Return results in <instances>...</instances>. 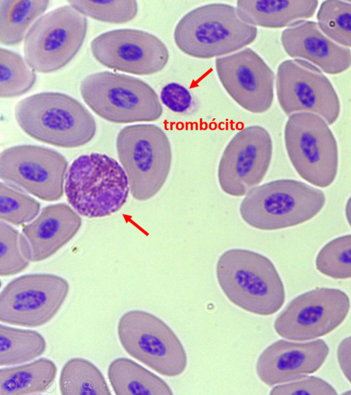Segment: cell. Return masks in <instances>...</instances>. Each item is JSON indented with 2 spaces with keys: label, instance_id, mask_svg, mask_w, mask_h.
Returning <instances> with one entry per match:
<instances>
[{
  "label": "cell",
  "instance_id": "obj_29",
  "mask_svg": "<svg viewBox=\"0 0 351 395\" xmlns=\"http://www.w3.org/2000/svg\"><path fill=\"white\" fill-rule=\"evenodd\" d=\"M320 30L337 44L351 47V1H323L317 14Z\"/></svg>",
  "mask_w": 351,
  "mask_h": 395
},
{
  "label": "cell",
  "instance_id": "obj_37",
  "mask_svg": "<svg viewBox=\"0 0 351 395\" xmlns=\"http://www.w3.org/2000/svg\"><path fill=\"white\" fill-rule=\"evenodd\" d=\"M344 394H351V390H347L343 393Z\"/></svg>",
  "mask_w": 351,
  "mask_h": 395
},
{
  "label": "cell",
  "instance_id": "obj_22",
  "mask_svg": "<svg viewBox=\"0 0 351 395\" xmlns=\"http://www.w3.org/2000/svg\"><path fill=\"white\" fill-rule=\"evenodd\" d=\"M108 378L117 395H169L173 392L161 378L134 361L120 357L108 368Z\"/></svg>",
  "mask_w": 351,
  "mask_h": 395
},
{
  "label": "cell",
  "instance_id": "obj_1",
  "mask_svg": "<svg viewBox=\"0 0 351 395\" xmlns=\"http://www.w3.org/2000/svg\"><path fill=\"white\" fill-rule=\"evenodd\" d=\"M215 272L226 297L248 313L271 315L284 304L282 279L274 263L264 255L245 249L226 250L219 256Z\"/></svg>",
  "mask_w": 351,
  "mask_h": 395
},
{
  "label": "cell",
  "instance_id": "obj_26",
  "mask_svg": "<svg viewBox=\"0 0 351 395\" xmlns=\"http://www.w3.org/2000/svg\"><path fill=\"white\" fill-rule=\"evenodd\" d=\"M46 341L37 331L0 326V365L21 364L42 355Z\"/></svg>",
  "mask_w": 351,
  "mask_h": 395
},
{
  "label": "cell",
  "instance_id": "obj_27",
  "mask_svg": "<svg viewBox=\"0 0 351 395\" xmlns=\"http://www.w3.org/2000/svg\"><path fill=\"white\" fill-rule=\"evenodd\" d=\"M36 79L34 70L23 58L8 49H0V95L21 96L28 92Z\"/></svg>",
  "mask_w": 351,
  "mask_h": 395
},
{
  "label": "cell",
  "instance_id": "obj_6",
  "mask_svg": "<svg viewBox=\"0 0 351 395\" xmlns=\"http://www.w3.org/2000/svg\"><path fill=\"white\" fill-rule=\"evenodd\" d=\"M81 96L100 117L113 123L153 122L162 114L158 95L145 82L128 75L100 71L80 82Z\"/></svg>",
  "mask_w": 351,
  "mask_h": 395
},
{
  "label": "cell",
  "instance_id": "obj_24",
  "mask_svg": "<svg viewBox=\"0 0 351 395\" xmlns=\"http://www.w3.org/2000/svg\"><path fill=\"white\" fill-rule=\"evenodd\" d=\"M49 3L48 0H0L1 44L12 46L20 43Z\"/></svg>",
  "mask_w": 351,
  "mask_h": 395
},
{
  "label": "cell",
  "instance_id": "obj_11",
  "mask_svg": "<svg viewBox=\"0 0 351 395\" xmlns=\"http://www.w3.org/2000/svg\"><path fill=\"white\" fill-rule=\"evenodd\" d=\"M69 284L51 273L21 275L8 282L0 295V321L19 326H42L57 314L66 300Z\"/></svg>",
  "mask_w": 351,
  "mask_h": 395
},
{
  "label": "cell",
  "instance_id": "obj_19",
  "mask_svg": "<svg viewBox=\"0 0 351 395\" xmlns=\"http://www.w3.org/2000/svg\"><path fill=\"white\" fill-rule=\"evenodd\" d=\"M282 46L291 58L308 60L326 74L336 75L351 66V51L328 37L317 23L298 21L282 31Z\"/></svg>",
  "mask_w": 351,
  "mask_h": 395
},
{
  "label": "cell",
  "instance_id": "obj_32",
  "mask_svg": "<svg viewBox=\"0 0 351 395\" xmlns=\"http://www.w3.org/2000/svg\"><path fill=\"white\" fill-rule=\"evenodd\" d=\"M84 16L112 24H125L132 21L138 12V3L133 0L67 1Z\"/></svg>",
  "mask_w": 351,
  "mask_h": 395
},
{
  "label": "cell",
  "instance_id": "obj_10",
  "mask_svg": "<svg viewBox=\"0 0 351 395\" xmlns=\"http://www.w3.org/2000/svg\"><path fill=\"white\" fill-rule=\"evenodd\" d=\"M87 27L86 18L70 5L51 10L27 31L23 43L25 60L38 73L59 70L81 48Z\"/></svg>",
  "mask_w": 351,
  "mask_h": 395
},
{
  "label": "cell",
  "instance_id": "obj_13",
  "mask_svg": "<svg viewBox=\"0 0 351 395\" xmlns=\"http://www.w3.org/2000/svg\"><path fill=\"white\" fill-rule=\"evenodd\" d=\"M272 154V139L264 127L250 125L239 130L219 162L217 179L221 190L231 196H245L264 179Z\"/></svg>",
  "mask_w": 351,
  "mask_h": 395
},
{
  "label": "cell",
  "instance_id": "obj_8",
  "mask_svg": "<svg viewBox=\"0 0 351 395\" xmlns=\"http://www.w3.org/2000/svg\"><path fill=\"white\" fill-rule=\"evenodd\" d=\"M117 335L123 350L132 357L167 377L181 375L187 366V355L179 338L157 316L142 310L121 315Z\"/></svg>",
  "mask_w": 351,
  "mask_h": 395
},
{
  "label": "cell",
  "instance_id": "obj_2",
  "mask_svg": "<svg viewBox=\"0 0 351 395\" xmlns=\"http://www.w3.org/2000/svg\"><path fill=\"white\" fill-rule=\"evenodd\" d=\"M14 116L33 139L57 147L73 148L91 141L96 122L78 100L63 93L41 92L20 100Z\"/></svg>",
  "mask_w": 351,
  "mask_h": 395
},
{
  "label": "cell",
  "instance_id": "obj_15",
  "mask_svg": "<svg viewBox=\"0 0 351 395\" xmlns=\"http://www.w3.org/2000/svg\"><path fill=\"white\" fill-rule=\"evenodd\" d=\"M350 308V298L343 291L316 288L292 300L276 317L274 327L282 338L311 340L337 328Z\"/></svg>",
  "mask_w": 351,
  "mask_h": 395
},
{
  "label": "cell",
  "instance_id": "obj_5",
  "mask_svg": "<svg viewBox=\"0 0 351 395\" xmlns=\"http://www.w3.org/2000/svg\"><path fill=\"white\" fill-rule=\"evenodd\" d=\"M326 202L324 192L293 179L258 185L241 202L239 213L249 226L274 231L298 225L315 216Z\"/></svg>",
  "mask_w": 351,
  "mask_h": 395
},
{
  "label": "cell",
  "instance_id": "obj_9",
  "mask_svg": "<svg viewBox=\"0 0 351 395\" xmlns=\"http://www.w3.org/2000/svg\"><path fill=\"white\" fill-rule=\"evenodd\" d=\"M284 139L289 159L300 177L320 188L332 183L338 170V147L322 117L307 112L289 116Z\"/></svg>",
  "mask_w": 351,
  "mask_h": 395
},
{
  "label": "cell",
  "instance_id": "obj_14",
  "mask_svg": "<svg viewBox=\"0 0 351 395\" xmlns=\"http://www.w3.org/2000/svg\"><path fill=\"white\" fill-rule=\"evenodd\" d=\"M67 161L59 152L36 145H18L0 155V177L46 201L62 198Z\"/></svg>",
  "mask_w": 351,
  "mask_h": 395
},
{
  "label": "cell",
  "instance_id": "obj_31",
  "mask_svg": "<svg viewBox=\"0 0 351 395\" xmlns=\"http://www.w3.org/2000/svg\"><path fill=\"white\" fill-rule=\"evenodd\" d=\"M40 210L39 203L16 186L7 182L0 185L1 221L20 225L34 219Z\"/></svg>",
  "mask_w": 351,
  "mask_h": 395
},
{
  "label": "cell",
  "instance_id": "obj_4",
  "mask_svg": "<svg viewBox=\"0 0 351 395\" xmlns=\"http://www.w3.org/2000/svg\"><path fill=\"white\" fill-rule=\"evenodd\" d=\"M130 191L124 169L105 154L92 153L78 157L66 174V200L85 217L101 218L117 212L126 203Z\"/></svg>",
  "mask_w": 351,
  "mask_h": 395
},
{
  "label": "cell",
  "instance_id": "obj_30",
  "mask_svg": "<svg viewBox=\"0 0 351 395\" xmlns=\"http://www.w3.org/2000/svg\"><path fill=\"white\" fill-rule=\"evenodd\" d=\"M315 267L319 272L334 279L351 278V234L326 243L316 256Z\"/></svg>",
  "mask_w": 351,
  "mask_h": 395
},
{
  "label": "cell",
  "instance_id": "obj_35",
  "mask_svg": "<svg viewBox=\"0 0 351 395\" xmlns=\"http://www.w3.org/2000/svg\"><path fill=\"white\" fill-rule=\"evenodd\" d=\"M337 360L341 370L351 383V336L344 338L339 344Z\"/></svg>",
  "mask_w": 351,
  "mask_h": 395
},
{
  "label": "cell",
  "instance_id": "obj_18",
  "mask_svg": "<svg viewBox=\"0 0 351 395\" xmlns=\"http://www.w3.org/2000/svg\"><path fill=\"white\" fill-rule=\"evenodd\" d=\"M328 353L329 348L322 339L307 342L278 340L258 357L256 374L269 387L292 381L318 370Z\"/></svg>",
  "mask_w": 351,
  "mask_h": 395
},
{
  "label": "cell",
  "instance_id": "obj_17",
  "mask_svg": "<svg viewBox=\"0 0 351 395\" xmlns=\"http://www.w3.org/2000/svg\"><path fill=\"white\" fill-rule=\"evenodd\" d=\"M215 69L225 91L241 108L255 114L265 113L271 108L274 74L253 49L244 48L217 58Z\"/></svg>",
  "mask_w": 351,
  "mask_h": 395
},
{
  "label": "cell",
  "instance_id": "obj_12",
  "mask_svg": "<svg viewBox=\"0 0 351 395\" xmlns=\"http://www.w3.org/2000/svg\"><path fill=\"white\" fill-rule=\"evenodd\" d=\"M276 87L278 104L288 116L312 113L329 125L339 116L340 102L333 86L319 68L307 61L282 62L277 69Z\"/></svg>",
  "mask_w": 351,
  "mask_h": 395
},
{
  "label": "cell",
  "instance_id": "obj_21",
  "mask_svg": "<svg viewBox=\"0 0 351 395\" xmlns=\"http://www.w3.org/2000/svg\"><path fill=\"white\" fill-rule=\"evenodd\" d=\"M316 0H239L236 8L249 24L264 28H282L312 17Z\"/></svg>",
  "mask_w": 351,
  "mask_h": 395
},
{
  "label": "cell",
  "instance_id": "obj_36",
  "mask_svg": "<svg viewBox=\"0 0 351 395\" xmlns=\"http://www.w3.org/2000/svg\"><path fill=\"white\" fill-rule=\"evenodd\" d=\"M345 213L346 219L351 227V196H350L346 204Z\"/></svg>",
  "mask_w": 351,
  "mask_h": 395
},
{
  "label": "cell",
  "instance_id": "obj_7",
  "mask_svg": "<svg viewBox=\"0 0 351 395\" xmlns=\"http://www.w3.org/2000/svg\"><path fill=\"white\" fill-rule=\"evenodd\" d=\"M116 147L132 196L143 201L156 196L165 185L172 163L166 133L155 124L127 126L119 132Z\"/></svg>",
  "mask_w": 351,
  "mask_h": 395
},
{
  "label": "cell",
  "instance_id": "obj_23",
  "mask_svg": "<svg viewBox=\"0 0 351 395\" xmlns=\"http://www.w3.org/2000/svg\"><path fill=\"white\" fill-rule=\"evenodd\" d=\"M58 368L55 363L40 358L27 364L1 368L0 395H24L42 393L53 383Z\"/></svg>",
  "mask_w": 351,
  "mask_h": 395
},
{
  "label": "cell",
  "instance_id": "obj_3",
  "mask_svg": "<svg viewBox=\"0 0 351 395\" xmlns=\"http://www.w3.org/2000/svg\"><path fill=\"white\" fill-rule=\"evenodd\" d=\"M257 28L245 21L236 7L214 3L195 8L176 24L173 40L184 54L209 59L231 54L253 43Z\"/></svg>",
  "mask_w": 351,
  "mask_h": 395
},
{
  "label": "cell",
  "instance_id": "obj_25",
  "mask_svg": "<svg viewBox=\"0 0 351 395\" xmlns=\"http://www.w3.org/2000/svg\"><path fill=\"white\" fill-rule=\"evenodd\" d=\"M62 395H109L108 383L99 368L87 359L75 357L63 365L59 379Z\"/></svg>",
  "mask_w": 351,
  "mask_h": 395
},
{
  "label": "cell",
  "instance_id": "obj_34",
  "mask_svg": "<svg viewBox=\"0 0 351 395\" xmlns=\"http://www.w3.org/2000/svg\"><path fill=\"white\" fill-rule=\"evenodd\" d=\"M160 100L171 112L183 114L189 111L193 104L189 91L177 82H170L160 91Z\"/></svg>",
  "mask_w": 351,
  "mask_h": 395
},
{
  "label": "cell",
  "instance_id": "obj_16",
  "mask_svg": "<svg viewBox=\"0 0 351 395\" xmlns=\"http://www.w3.org/2000/svg\"><path fill=\"white\" fill-rule=\"evenodd\" d=\"M90 50L104 67L138 76L160 71L169 58L168 48L158 37L135 29L104 32L91 41Z\"/></svg>",
  "mask_w": 351,
  "mask_h": 395
},
{
  "label": "cell",
  "instance_id": "obj_20",
  "mask_svg": "<svg viewBox=\"0 0 351 395\" xmlns=\"http://www.w3.org/2000/svg\"><path fill=\"white\" fill-rule=\"evenodd\" d=\"M82 225L78 213L66 203L44 207L40 214L23 228L32 253V261L51 257L68 243Z\"/></svg>",
  "mask_w": 351,
  "mask_h": 395
},
{
  "label": "cell",
  "instance_id": "obj_33",
  "mask_svg": "<svg viewBox=\"0 0 351 395\" xmlns=\"http://www.w3.org/2000/svg\"><path fill=\"white\" fill-rule=\"evenodd\" d=\"M336 390L328 383L317 376H302L296 380L274 387L272 395L337 394Z\"/></svg>",
  "mask_w": 351,
  "mask_h": 395
},
{
  "label": "cell",
  "instance_id": "obj_28",
  "mask_svg": "<svg viewBox=\"0 0 351 395\" xmlns=\"http://www.w3.org/2000/svg\"><path fill=\"white\" fill-rule=\"evenodd\" d=\"M32 261L29 243L6 222H0V275H13L23 271Z\"/></svg>",
  "mask_w": 351,
  "mask_h": 395
}]
</instances>
